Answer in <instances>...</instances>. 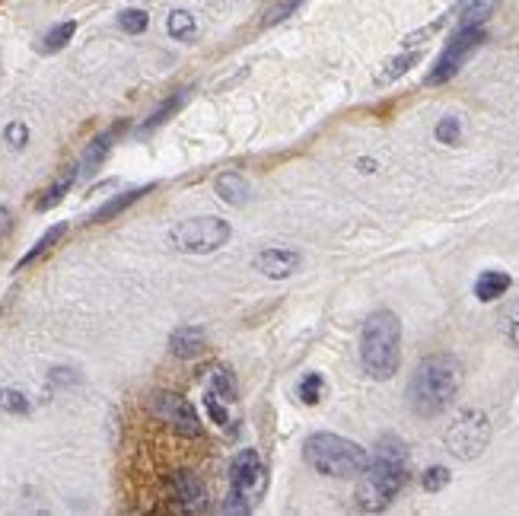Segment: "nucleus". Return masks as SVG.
Wrapping results in <instances>:
<instances>
[{
  "mask_svg": "<svg viewBox=\"0 0 519 516\" xmlns=\"http://www.w3.org/2000/svg\"><path fill=\"white\" fill-rule=\"evenodd\" d=\"M354 503L364 513H383L408 484V446L395 434L379 436L370 465L360 472Z\"/></svg>",
  "mask_w": 519,
  "mask_h": 516,
  "instance_id": "1",
  "label": "nucleus"
},
{
  "mask_svg": "<svg viewBox=\"0 0 519 516\" xmlns=\"http://www.w3.org/2000/svg\"><path fill=\"white\" fill-rule=\"evenodd\" d=\"M462 386V363L452 354H431L414 367L408 405L418 417H437L452 405Z\"/></svg>",
  "mask_w": 519,
  "mask_h": 516,
  "instance_id": "2",
  "label": "nucleus"
},
{
  "mask_svg": "<svg viewBox=\"0 0 519 516\" xmlns=\"http://www.w3.org/2000/svg\"><path fill=\"white\" fill-rule=\"evenodd\" d=\"M402 363V322L392 309H376L360 329V367L366 376L385 382Z\"/></svg>",
  "mask_w": 519,
  "mask_h": 516,
  "instance_id": "3",
  "label": "nucleus"
},
{
  "mask_svg": "<svg viewBox=\"0 0 519 516\" xmlns=\"http://www.w3.org/2000/svg\"><path fill=\"white\" fill-rule=\"evenodd\" d=\"M303 459L329 478H357L370 465V453L357 440H348L341 434L319 430L303 443Z\"/></svg>",
  "mask_w": 519,
  "mask_h": 516,
  "instance_id": "4",
  "label": "nucleus"
},
{
  "mask_svg": "<svg viewBox=\"0 0 519 516\" xmlns=\"http://www.w3.org/2000/svg\"><path fill=\"white\" fill-rule=\"evenodd\" d=\"M229 236H233V227L223 217H191L169 230V249L182 255H210L227 246Z\"/></svg>",
  "mask_w": 519,
  "mask_h": 516,
  "instance_id": "5",
  "label": "nucleus"
},
{
  "mask_svg": "<svg viewBox=\"0 0 519 516\" xmlns=\"http://www.w3.org/2000/svg\"><path fill=\"white\" fill-rule=\"evenodd\" d=\"M443 443L456 459L472 463V459H478L481 453H485L487 443H491V421H487V415L481 408L459 411L456 421L446 427Z\"/></svg>",
  "mask_w": 519,
  "mask_h": 516,
  "instance_id": "6",
  "label": "nucleus"
},
{
  "mask_svg": "<svg viewBox=\"0 0 519 516\" xmlns=\"http://www.w3.org/2000/svg\"><path fill=\"white\" fill-rule=\"evenodd\" d=\"M487 42V29L485 26H462L452 33V39L446 42V48L440 52V58L433 61L431 74L424 77L427 87H443L449 83L459 70L466 68V61L478 52L481 45Z\"/></svg>",
  "mask_w": 519,
  "mask_h": 516,
  "instance_id": "7",
  "label": "nucleus"
},
{
  "mask_svg": "<svg viewBox=\"0 0 519 516\" xmlns=\"http://www.w3.org/2000/svg\"><path fill=\"white\" fill-rule=\"evenodd\" d=\"M264 491H268V465L262 463L258 449L246 446L229 465V494L258 503L264 497Z\"/></svg>",
  "mask_w": 519,
  "mask_h": 516,
  "instance_id": "8",
  "label": "nucleus"
},
{
  "mask_svg": "<svg viewBox=\"0 0 519 516\" xmlns=\"http://www.w3.org/2000/svg\"><path fill=\"white\" fill-rule=\"evenodd\" d=\"M153 411H156L160 421H166L169 427L179 430L182 436H201L204 434V424H201L198 408L185 396H179V392H156Z\"/></svg>",
  "mask_w": 519,
  "mask_h": 516,
  "instance_id": "9",
  "label": "nucleus"
},
{
  "mask_svg": "<svg viewBox=\"0 0 519 516\" xmlns=\"http://www.w3.org/2000/svg\"><path fill=\"white\" fill-rule=\"evenodd\" d=\"M166 491L172 497L179 510H189V513H204L210 507V497H208V488L204 482L189 469H179V472H169L166 475Z\"/></svg>",
  "mask_w": 519,
  "mask_h": 516,
  "instance_id": "10",
  "label": "nucleus"
},
{
  "mask_svg": "<svg viewBox=\"0 0 519 516\" xmlns=\"http://www.w3.org/2000/svg\"><path fill=\"white\" fill-rule=\"evenodd\" d=\"M300 265H303V255L297 249H262L255 255V271H262L271 281H283V277L297 275Z\"/></svg>",
  "mask_w": 519,
  "mask_h": 516,
  "instance_id": "11",
  "label": "nucleus"
},
{
  "mask_svg": "<svg viewBox=\"0 0 519 516\" xmlns=\"http://www.w3.org/2000/svg\"><path fill=\"white\" fill-rule=\"evenodd\" d=\"M208 351V332L201 325H179L169 335V354L179 361H195Z\"/></svg>",
  "mask_w": 519,
  "mask_h": 516,
  "instance_id": "12",
  "label": "nucleus"
},
{
  "mask_svg": "<svg viewBox=\"0 0 519 516\" xmlns=\"http://www.w3.org/2000/svg\"><path fill=\"white\" fill-rule=\"evenodd\" d=\"M115 137H118V127H108V131L96 135L93 141L87 144L80 163H77V173H80L83 179H87V175H96V169L108 160V154H112V147H115Z\"/></svg>",
  "mask_w": 519,
  "mask_h": 516,
  "instance_id": "13",
  "label": "nucleus"
},
{
  "mask_svg": "<svg viewBox=\"0 0 519 516\" xmlns=\"http://www.w3.org/2000/svg\"><path fill=\"white\" fill-rule=\"evenodd\" d=\"M156 188V182H147V185H141V188H131V192H122V195H115V198H108L102 208H96L93 211V217H89V223H106V220H112V217H118V214H125V211L131 208V204H137L141 198H147L150 192Z\"/></svg>",
  "mask_w": 519,
  "mask_h": 516,
  "instance_id": "14",
  "label": "nucleus"
},
{
  "mask_svg": "<svg viewBox=\"0 0 519 516\" xmlns=\"http://www.w3.org/2000/svg\"><path fill=\"white\" fill-rule=\"evenodd\" d=\"M494 7H497V0H459L456 7H452V23H456V29L485 26V20L494 14Z\"/></svg>",
  "mask_w": 519,
  "mask_h": 516,
  "instance_id": "15",
  "label": "nucleus"
},
{
  "mask_svg": "<svg viewBox=\"0 0 519 516\" xmlns=\"http://www.w3.org/2000/svg\"><path fill=\"white\" fill-rule=\"evenodd\" d=\"M214 188H217V195H220V202L233 204V208H243L246 198H249V185H246V179L236 169H227V173L217 175Z\"/></svg>",
  "mask_w": 519,
  "mask_h": 516,
  "instance_id": "16",
  "label": "nucleus"
},
{
  "mask_svg": "<svg viewBox=\"0 0 519 516\" xmlns=\"http://www.w3.org/2000/svg\"><path fill=\"white\" fill-rule=\"evenodd\" d=\"M513 287V277L506 271H481L478 281H475V296L481 303H494Z\"/></svg>",
  "mask_w": 519,
  "mask_h": 516,
  "instance_id": "17",
  "label": "nucleus"
},
{
  "mask_svg": "<svg viewBox=\"0 0 519 516\" xmlns=\"http://www.w3.org/2000/svg\"><path fill=\"white\" fill-rule=\"evenodd\" d=\"M64 233H68V223H54V227H48L45 233H42V239L35 242V246L29 249L26 255H23L20 262H16V271H26L29 265H35V262H39L42 255H48V252H51V249L64 239Z\"/></svg>",
  "mask_w": 519,
  "mask_h": 516,
  "instance_id": "18",
  "label": "nucleus"
},
{
  "mask_svg": "<svg viewBox=\"0 0 519 516\" xmlns=\"http://www.w3.org/2000/svg\"><path fill=\"white\" fill-rule=\"evenodd\" d=\"M189 96H191V89H179V93H172V96H169V99L162 102V106L156 108V112L150 115V118L144 121L141 127H137V135H141V137H144V135H153L156 127H160V125H166V121L172 118V115H176L179 108L185 106V102H189Z\"/></svg>",
  "mask_w": 519,
  "mask_h": 516,
  "instance_id": "19",
  "label": "nucleus"
},
{
  "mask_svg": "<svg viewBox=\"0 0 519 516\" xmlns=\"http://www.w3.org/2000/svg\"><path fill=\"white\" fill-rule=\"evenodd\" d=\"M80 179V173H77V166H68L61 173V179H54L51 185L45 188V195L39 198V204H35V211H51L54 204H61L64 195H68L70 188H74V182Z\"/></svg>",
  "mask_w": 519,
  "mask_h": 516,
  "instance_id": "20",
  "label": "nucleus"
},
{
  "mask_svg": "<svg viewBox=\"0 0 519 516\" xmlns=\"http://www.w3.org/2000/svg\"><path fill=\"white\" fill-rule=\"evenodd\" d=\"M418 61H421V52H402V54H395V58H389L383 64V70L376 74V87H389V83H395L398 77H405Z\"/></svg>",
  "mask_w": 519,
  "mask_h": 516,
  "instance_id": "21",
  "label": "nucleus"
},
{
  "mask_svg": "<svg viewBox=\"0 0 519 516\" xmlns=\"http://www.w3.org/2000/svg\"><path fill=\"white\" fill-rule=\"evenodd\" d=\"M204 392H210V396H217V399H223V402H236V396H239V386H236V376H233V370L229 367H217L214 373H210V382H208V389Z\"/></svg>",
  "mask_w": 519,
  "mask_h": 516,
  "instance_id": "22",
  "label": "nucleus"
},
{
  "mask_svg": "<svg viewBox=\"0 0 519 516\" xmlns=\"http://www.w3.org/2000/svg\"><path fill=\"white\" fill-rule=\"evenodd\" d=\"M166 33L172 35L176 42H189L195 39L198 26H195V16L189 14V10H172V14L166 16Z\"/></svg>",
  "mask_w": 519,
  "mask_h": 516,
  "instance_id": "23",
  "label": "nucleus"
},
{
  "mask_svg": "<svg viewBox=\"0 0 519 516\" xmlns=\"http://www.w3.org/2000/svg\"><path fill=\"white\" fill-rule=\"evenodd\" d=\"M74 33H77V23H74V20L51 26V29H48L45 39H42V52H45V54H54V52H61V48H68V42L74 39Z\"/></svg>",
  "mask_w": 519,
  "mask_h": 516,
  "instance_id": "24",
  "label": "nucleus"
},
{
  "mask_svg": "<svg viewBox=\"0 0 519 516\" xmlns=\"http://www.w3.org/2000/svg\"><path fill=\"white\" fill-rule=\"evenodd\" d=\"M204 408H208L210 421H214L217 427H223L227 434H236V421H233V415H229V402H223V399L204 392Z\"/></svg>",
  "mask_w": 519,
  "mask_h": 516,
  "instance_id": "25",
  "label": "nucleus"
},
{
  "mask_svg": "<svg viewBox=\"0 0 519 516\" xmlns=\"http://www.w3.org/2000/svg\"><path fill=\"white\" fill-rule=\"evenodd\" d=\"M322 396H325V380H322V373H306L303 380L297 382V399L303 405H319L322 402Z\"/></svg>",
  "mask_w": 519,
  "mask_h": 516,
  "instance_id": "26",
  "label": "nucleus"
},
{
  "mask_svg": "<svg viewBox=\"0 0 519 516\" xmlns=\"http://www.w3.org/2000/svg\"><path fill=\"white\" fill-rule=\"evenodd\" d=\"M497 322H500V329H504V335L510 338V344L519 351V300L506 303V306L500 309Z\"/></svg>",
  "mask_w": 519,
  "mask_h": 516,
  "instance_id": "27",
  "label": "nucleus"
},
{
  "mask_svg": "<svg viewBox=\"0 0 519 516\" xmlns=\"http://www.w3.org/2000/svg\"><path fill=\"white\" fill-rule=\"evenodd\" d=\"M433 137H437L440 144H446V147H456V144L462 141V121H459L456 115H446V118H440L437 127H433Z\"/></svg>",
  "mask_w": 519,
  "mask_h": 516,
  "instance_id": "28",
  "label": "nucleus"
},
{
  "mask_svg": "<svg viewBox=\"0 0 519 516\" xmlns=\"http://www.w3.org/2000/svg\"><path fill=\"white\" fill-rule=\"evenodd\" d=\"M118 26H122V33H128V35H141V33H147L150 16L144 14V10H122V14H118Z\"/></svg>",
  "mask_w": 519,
  "mask_h": 516,
  "instance_id": "29",
  "label": "nucleus"
},
{
  "mask_svg": "<svg viewBox=\"0 0 519 516\" xmlns=\"http://www.w3.org/2000/svg\"><path fill=\"white\" fill-rule=\"evenodd\" d=\"M0 408L4 411H10V415H29V399L23 396V392H16V389H0Z\"/></svg>",
  "mask_w": 519,
  "mask_h": 516,
  "instance_id": "30",
  "label": "nucleus"
},
{
  "mask_svg": "<svg viewBox=\"0 0 519 516\" xmlns=\"http://www.w3.org/2000/svg\"><path fill=\"white\" fill-rule=\"evenodd\" d=\"M421 484H424V491L437 494V491H443L446 484H449V469H446V465H431V469L424 472V478H421Z\"/></svg>",
  "mask_w": 519,
  "mask_h": 516,
  "instance_id": "31",
  "label": "nucleus"
},
{
  "mask_svg": "<svg viewBox=\"0 0 519 516\" xmlns=\"http://www.w3.org/2000/svg\"><path fill=\"white\" fill-rule=\"evenodd\" d=\"M4 137H7V144L14 150H23L29 144V125L26 121H10L7 131H4Z\"/></svg>",
  "mask_w": 519,
  "mask_h": 516,
  "instance_id": "32",
  "label": "nucleus"
},
{
  "mask_svg": "<svg viewBox=\"0 0 519 516\" xmlns=\"http://www.w3.org/2000/svg\"><path fill=\"white\" fill-rule=\"evenodd\" d=\"M303 4H306V0H281V4H277V7L271 10L268 16H264V26H274V23H283V20H287V16L293 14V10L303 7Z\"/></svg>",
  "mask_w": 519,
  "mask_h": 516,
  "instance_id": "33",
  "label": "nucleus"
},
{
  "mask_svg": "<svg viewBox=\"0 0 519 516\" xmlns=\"http://www.w3.org/2000/svg\"><path fill=\"white\" fill-rule=\"evenodd\" d=\"M10 230H14V217H10V211L0 204V236H7Z\"/></svg>",
  "mask_w": 519,
  "mask_h": 516,
  "instance_id": "34",
  "label": "nucleus"
},
{
  "mask_svg": "<svg viewBox=\"0 0 519 516\" xmlns=\"http://www.w3.org/2000/svg\"><path fill=\"white\" fill-rule=\"evenodd\" d=\"M357 166H360V173H376V163L373 160H360Z\"/></svg>",
  "mask_w": 519,
  "mask_h": 516,
  "instance_id": "35",
  "label": "nucleus"
}]
</instances>
